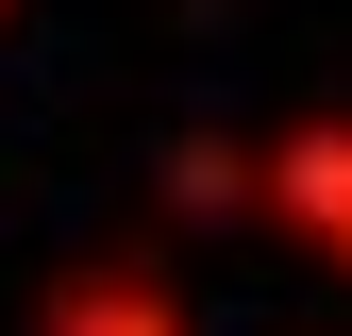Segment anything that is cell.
I'll list each match as a JSON object with an SVG mask.
<instances>
[{"label":"cell","mask_w":352,"mask_h":336,"mask_svg":"<svg viewBox=\"0 0 352 336\" xmlns=\"http://www.w3.org/2000/svg\"><path fill=\"white\" fill-rule=\"evenodd\" d=\"M34 336H185V303H168L151 269H84V286L34 303Z\"/></svg>","instance_id":"6da1fadb"}]
</instances>
